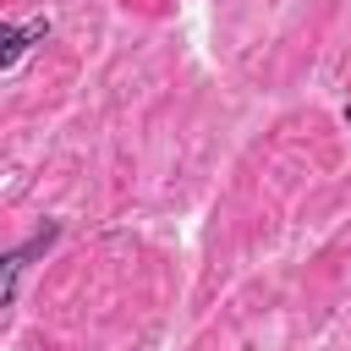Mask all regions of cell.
I'll return each mask as SVG.
<instances>
[{"label": "cell", "mask_w": 351, "mask_h": 351, "mask_svg": "<svg viewBox=\"0 0 351 351\" xmlns=\"http://www.w3.org/2000/svg\"><path fill=\"white\" fill-rule=\"evenodd\" d=\"M49 33H55V22H49V16L5 22V27H0V71H16V66H22V55H27L33 44H44Z\"/></svg>", "instance_id": "2"}, {"label": "cell", "mask_w": 351, "mask_h": 351, "mask_svg": "<svg viewBox=\"0 0 351 351\" xmlns=\"http://www.w3.org/2000/svg\"><path fill=\"white\" fill-rule=\"evenodd\" d=\"M55 241H60V219H49L44 230H33L22 247H11V252L0 258V307H11V302H16V280H22V269H27L33 258H44Z\"/></svg>", "instance_id": "1"}, {"label": "cell", "mask_w": 351, "mask_h": 351, "mask_svg": "<svg viewBox=\"0 0 351 351\" xmlns=\"http://www.w3.org/2000/svg\"><path fill=\"white\" fill-rule=\"evenodd\" d=\"M346 126H351V104H346Z\"/></svg>", "instance_id": "3"}]
</instances>
